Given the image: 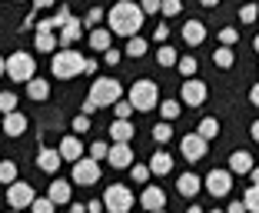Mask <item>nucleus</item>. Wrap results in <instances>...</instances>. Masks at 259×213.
<instances>
[{
  "instance_id": "3c124183",
  "label": "nucleus",
  "mask_w": 259,
  "mask_h": 213,
  "mask_svg": "<svg viewBox=\"0 0 259 213\" xmlns=\"http://www.w3.org/2000/svg\"><path fill=\"white\" fill-rule=\"evenodd\" d=\"M249 103H252V106H259V84L249 90Z\"/></svg>"
},
{
  "instance_id": "4c0bfd02",
  "label": "nucleus",
  "mask_w": 259,
  "mask_h": 213,
  "mask_svg": "<svg viewBox=\"0 0 259 213\" xmlns=\"http://www.w3.org/2000/svg\"><path fill=\"white\" fill-rule=\"evenodd\" d=\"M236 40H239V30H236V27H223V30H220V44L223 47H233Z\"/></svg>"
},
{
  "instance_id": "6e6552de",
  "label": "nucleus",
  "mask_w": 259,
  "mask_h": 213,
  "mask_svg": "<svg viewBox=\"0 0 259 213\" xmlns=\"http://www.w3.org/2000/svg\"><path fill=\"white\" fill-rule=\"evenodd\" d=\"M97 180H100V160L80 157L73 163V183H76V187H93Z\"/></svg>"
},
{
  "instance_id": "ddd939ff",
  "label": "nucleus",
  "mask_w": 259,
  "mask_h": 213,
  "mask_svg": "<svg viewBox=\"0 0 259 213\" xmlns=\"http://www.w3.org/2000/svg\"><path fill=\"white\" fill-rule=\"evenodd\" d=\"M80 37H83V20L70 17V20L60 27V47H76V44H80Z\"/></svg>"
},
{
  "instance_id": "4be33fe9",
  "label": "nucleus",
  "mask_w": 259,
  "mask_h": 213,
  "mask_svg": "<svg viewBox=\"0 0 259 213\" xmlns=\"http://www.w3.org/2000/svg\"><path fill=\"white\" fill-rule=\"evenodd\" d=\"M199 183H203V180H199L196 173H183L180 180H176V190H180V197H196Z\"/></svg>"
},
{
  "instance_id": "13d9d810",
  "label": "nucleus",
  "mask_w": 259,
  "mask_h": 213,
  "mask_svg": "<svg viewBox=\"0 0 259 213\" xmlns=\"http://www.w3.org/2000/svg\"><path fill=\"white\" fill-rule=\"evenodd\" d=\"M249 176H252V183H259V167H252V170H249Z\"/></svg>"
},
{
  "instance_id": "ea45409f",
  "label": "nucleus",
  "mask_w": 259,
  "mask_h": 213,
  "mask_svg": "<svg viewBox=\"0 0 259 213\" xmlns=\"http://www.w3.org/2000/svg\"><path fill=\"white\" fill-rule=\"evenodd\" d=\"M113 106H116V120H130V114H133V103H130V100L120 97Z\"/></svg>"
},
{
  "instance_id": "680f3d73",
  "label": "nucleus",
  "mask_w": 259,
  "mask_h": 213,
  "mask_svg": "<svg viewBox=\"0 0 259 213\" xmlns=\"http://www.w3.org/2000/svg\"><path fill=\"white\" fill-rule=\"evenodd\" d=\"M252 47H256V53H259V33H256V40H252Z\"/></svg>"
},
{
  "instance_id": "423d86ee",
  "label": "nucleus",
  "mask_w": 259,
  "mask_h": 213,
  "mask_svg": "<svg viewBox=\"0 0 259 213\" xmlns=\"http://www.w3.org/2000/svg\"><path fill=\"white\" fill-rule=\"evenodd\" d=\"M133 190H130L126 183H110L107 190H103V206H107L110 213H130L133 210Z\"/></svg>"
},
{
  "instance_id": "37998d69",
  "label": "nucleus",
  "mask_w": 259,
  "mask_h": 213,
  "mask_svg": "<svg viewBox=\"0 0 259 213\" xmlns=\"http://www.w3.org/2000/svg\"><path fill=\"white\" fill-rule=\"evenodd\" d=\"M256 14H259L256 4H246V7L239 10V20H243V23H252V20H256Z\"/></svg>"
},
{
  "instance_id": "aec40b11",
  "label": "nucleus",
  "mask_w": 259,
  "mask_h": 213,
  "mask_svg": "<svg viewBox=\"0 0 259 213\" xmlns=\"http://www.w3.org/2000/svg\"><path fill=\"white\" fill-rule=\"evenodd\" d=\"M169 170H173V157H169L166 150H156L150 157V173H156V176H166Z\"/></svg>"
},
{
  "instance_id": "4d7b16f0",
  "label": "nucleus",
  "mask_w": 259,
  "mask_h": 213,
  "mask_svg": "<svg viewBox=\"0 0 259 213\" xmlns=\"http://www.w3.org/2000/svg\"><path fill=\"white\" fill-rule=\"evenodd\" d=\"M0 77H7V60L0 57Z\"/></svg>"
},
{
  "instance_id": "20e7f679",
  "label": "nucleus",
  "mask_w": 259,
  "mask_h": 213,
  "mask_svg": "<svg viewBox=\"0 0 259 213\" xmlns=\"http://www.w3.org/2000/svg\"><path fill=\"white\" fill-rule=\"evenodd\" d=\"M7 77L10 80H17V84H27V80H33L37 77V60H33V53H10L7 57Z\"/></svg>"
},
{
  "instance_id": "cd10ccee",
  "label": "nucleus",
  "mask_w": 259,
  "mask_h": 213,
  "mask_svg": "<svg viewBox=\"0 0 259 213\" xmlns=\"http://www.w3.org/2000/svg\"><path fill=\"white\" fill-rule=\"evenodd\" d=\"M213 63H216L220 70H229L233 63H236V53H233V47H223V44H220V50L213 53Z\"/></svg>"
},
{
  "instance_id": "a878e982",
  "label": "nucleus",
  "mask_w": 259,
  "mask_h": 213,
  "mask_svg": "<svg viewBox=\"0 0 259 213\" xmlns=\"http://www.w3.org/2000/svg\"><path fill=\"white\" fill-rule=\"evenodd\" d=\"M27 97L30 100H47L50 97V80H40V77L27 80Z\"/></svg>"
},
{
  "instance_id": "1a4fd4ad",
  "label": "nucleus",
  "mask_w": 259,
  "mask_h": 213,
  "mask_svg": "<svg viewBox=\"0 0 259 213\" xmlns=\"http://www.w3.org/2000/svg\"><path fill=\"white\" fill-rule=\"evenodd\" d=\"M180 97H183V106H203L206 97H209V87H206L203 80H193V77H186L183 87H180Z\"/></svg>"
},
{
  "instance_id": "864d4df0",
  "label": "nucleus",
  "mask_w": 259,
  "mask_h": 213,
  "mask_svg": "<svg viewBox=\"0 0 259 213\" xmlns=\"http://www.w3.org/2000/svg\"><path fill=\"white\" fill-rule=\"evenodd\" d=\"M103 210V203H100V200H93V203H87V213H100Z\"/></svg>"
},
{
  "instance_id": "c9c22d12",
  "label": "nucleus",
  "mask_w": 259,
  "mask_h": 213,
  "mask_svg": "<svg viewBox=\"0 0 259 213\" xmlns=\"http://www.w3.org/2000/svg\"><path fill=\"white\" fill-rule=\"evenodd\" d=\"M14 110H17V93L4 90L0 93V114H14Z\"/></svg>"
},
{
  "instance_id": "8fccbe9b",
  "label": "nucleus",
  "mask_w": 259,
  "mask_h": 213,
  "mask_svg": "<svg viewBox=\"0 0 259 213\" xmlns=\"http://www.w3.org/2000/svg\"><path fill=\"white\" fill-rule=\"evenodd\" d=\"M166 37H169L166 27H156V44H166Z\"/></svg>"
},
{
  "instance_id": "c03bdc74",
  "label": "nucleus",
  "mask_w": 259,
  "mask_h": 213,
  "mask_svg": "<svg viewBox=\"0 0 259 213\" xmlns=\"http://www.w3.org/2000/svg\"><path fill=\"white\" fill-rule=\"evenodd\" d=\"M87 130H90V117H87V114L73 117V133H87Z\"/></svg>"
},
{
  "instance_id": "c756f323",
  "label": "nucleus",
  "mask_w": 259,
  "mask_h": 213,
  "mask_svg": "<svg viewBox=\"0 0 259 213\" xmlns=\"http://www.w3.org/2000/svg\"><path fill=\"white\" fill-rule=\"evenodd\" d=\"M243 203H246V213H259V183H252L243 193Z\"/></svg>"
},
{
  "instance_id": "9d476101",
  "label": "nucleus",
  "mask_w": 259,
  "mask_h": 213,
  "mask_svg": "<svg viewBox=\"0 0 259 213\" xmlns=\"http://www.w3.org/2000/svg\"><path fill=\"white\" fill-rule=\"evenodd\" d=\"M206 150H209V140H203L199 133H186V137L180 140V153H183V160H190V163L203 160Z\"/></svg>"
},
{
  "instance_id": "412c9836",
  "label": "nucleus",
  "mask_w": 259,
  "mask_h": 213,
  "mask_svg": "<svg viewBox=\"0 0 259 213\" xmlns=\"http://www.w3.org/2000/svg\"><path fill=\"white\" fill-rule=\"evenodd\" d=\"M60 150H40V157H37V167L44 170V173H57L60 170Z\"/></svg>"
},
{
  "instance_id": "09e8293b",
  "label": "nucleus",
  "mask_w": 259,
  "mask_h": 213,
  "mask_svg": "<svg viewBox=\"0 0 259 213\" xmlns=\"http://www.w3.org/2000/svg\"><path fill=\"white\" fill-rule=\"evenodd\" d=\"M226 213H246V203L243 200H233V203L226 206Z\"/></svg>"
},
{
  "instance_id": "e2e57ef3",
  "label": "nucleus",
  "mask_w": 259,
  "mask_h": 213,
  "mask_svg": "<svg viewBox=\"0 0 259 213\" xmlns=\"http://www.w3.org/2000/svg\"><path fill=\"white\" fill-rule=\"evenodd\" d=\"M209 213H226V210H209Z\"/></svg>"
},
{
  "instance_id": "473e14b6",
  "label": "nucleus",
  "mask_w": 259,
  "mask_h": 213,
  "mask_svg": "<svg viewBox=\"0 0 259 213\" xmlns=\"http://www.w3.org/2000/svg\"><path fill=\"white\" fill-rule=\"evenodd\" d=\"M17 180V163L14 160H0V183H14Z\"/></svg>"
},
{
  "instance_id": "a19ab883",
  "label": "nucleus",
  "mask_w": 259,
  "mask_h": 213,
  "mask_svg": "<svg viewBox=\"0 0 259 213\" xmlns=\"http://www.w3.org/2000/svg\"><path fill=\"white\" fill-rule=\"evenodd\" d=\"M130 176H133L137 183H146V180H150V167H143V163H133V167H130Z\"/></svg>"
},
{
  "instance_id": "7ed1b4c3",
  "label": "nucleus",
  "mask_w": 259,
  "mask_h": 213,
  "mask_svg": "<svg viewBox=\"0 0 259 213\" xmlns=\"http://www.w3.org/2000/svg\"><path fill=\"white\" fill-rule=\"evenodd\" d=\"M130 103H133V110H140V114H146V110H156L160 106V87H156V80H137V84H130Z\"/></svg>"
},
{
  "instance_id": "9b49d317",
  "label": "nucleus",
  "mask_w": 259,
  "mask_h": 213,
  "mask_svg": "<svg viewBox=\"0 0 259 213\" xmlns=\"http://www.w3.org/2000/svg\"><path fill=\"white\" fill-rule=\"evenodd\" d=\"M203 183L213 197H226L229 187H233V173H229V170H209V176H206Z\"/></svg>"
},
{
  "instance_id": "7c9ffc66",
  "label": "nucleus",
  "mask_w": 259,
  "mask_h": 213,
  "mask_svg": "<svg viewBox=\"0 0 259 213\" xmlns=\"http://www.w3.org/2000/svg\"><path fill=\"white\" fill-rule=\"evenodd\" d=\"M123 53H130L133 60H137V57H143V53H146V40L143 37H126V50H123Z\"/></svg>"
},
{
  "instance_id": "603ef678",
  "label": "nucleus",
  "mask_w": 259,
  "mask_h": 213,
  "mask_svg": "<svg viewBox=\"0 0 259 213\" xmlns=\"http://www.w3.org/2000/svg\"><path fill=\"white\" fill-rule=\"evenodd\" d=\"M54 4H57V0H33V7H37V10H44V7H54Z\"/></svg>"
},
{
  "instance_id": "393cba45",
  "label": "nucleus",
  "mask_w": 259,
  "mask_h": 213,
  "mask_svg": "<svg viewBox=\"0 0 259 213\" xmlns=\"http://www.w3.org/2000/svg\"><path fill=\"white\" fill-rule=\"evenodd\" d=\"M33 44H37L40 53H54L57 47H60V37H57L54 30H37V40H33Z\"/></svg>"
},
{
  "instance_id": "69168bd1",
  "label": "nucleus",
  "mask_w": 259,
  "mask_h": 213,
  "mask_svg": "<svg viewBox=\"0 0 259 213\" xmlns=\"http://www.w3.org/2000/svg\"><path fill=\"white\" fill-rule=\"evenodd\" d=\"M10 213H17V210H10Z\"/></svg>"
},
{
  "instance_id": "0eeeda50",
  "label": "nucleus",
  "mask_w": 259,
  "mask_h": 213,
  "mask_svg": "<svg viewBox=\"0 0 259 213\" xmlns=\"http://www.w3.org/2000/svg\"><path fill=\"white\" fill-rule=\"evenodd\" d=\"M33 200H37V193H33L30 183H23V180L7 183V203H10V210H30Z\"/></svg>"
},
{
  "instance_id": "f3484780",
  "label": "nucleus",
  "mask_w": 259,
  "mask_h": 213,
  "mask_svg": "<svg viewBox=\"0 0 259 213\" xmlns=\"http://www.w3.org/2000/svg\"><path fill=\"white\" fill-rule=\"evenodd\" d=\"M23 130H27V117H23L20 110H14V114H4V133H7V137H20Z\"/></svg>"
},
{
  "instance_id": "a211bd4d",
  "label": "nucleus",
  "mask_w": 259,
  "mask_h": 213,
  "mask_svg": "<svg viewBox=\"0 0 259 213\" xmlns=\"http://www.w3.org/2000/svg\"><path fill=\"white\" fill-rule=\"evenodd\" d=\"M252 167H256V163H252V157L246 150H233L229 153V173H249Z\"/></svg>"
},
{
  "instance_id": "72a5a7b5",
  "label": "nucleus",
  "mask_w": 259,
  "mask_h": 213,
  "mask_svg": "<svg viewBox=\"0 0 259 213\" xmlns=\"http://www.w3.org/2000/svg\"><path fill=\"white\" fill-rule=\"evenodd\" d=\"M30 213H57V203L50 197H37L30 203Z\"/></svg>"
},
{
  "instance_id": "e433bc0d",
  "label": "nucleus",
  "mask_w": 259,
  "mask_h": 213,
  "mask_svg": "<svg viewBox=\"0 0 259 213\" xmlns=\"http://www.w3.org/2000/svg\"><path fill=\"white\" fill-rule=\"evenodd\" d=\"M176 67H180V74H183V77H193V74H196V57H180Z\"/></svg>"
},
{
  "instance_id": "338daca9",
  "label": "nucleus",
  "mask_w": 259,
  "mask_h": 213,
  "mask_svg": "<svg viewBox=\"0 0 259 213\" xmlns=\"http://www.w3.org/2000/svg\"><path fill=\"white\" fill-rule=\"evenodd\" d=\"M20 4H23V0H20Z\"/></svg>"
},
{
  "instance_id": "5fc2aeb1",
  "label": "nucleus",
  "mask_w": 259,
  "mask_h": 213,
  "mask_svg": "<svg viewBox=\"0 0 259 213\" xmlns=\"http://www.w3.org/2000/svg\"><path fill=\"white\" fill-rule=\"evenodd\" d=\"M249 137H252V140H256V144H259V120H256V123H252V127H249Z\"/></svg>"
},
{
  "instance_id": "a18cd8bd",
  "label": "nucleus",
  "mask_w": 259,
  "mask_h": 213,
  "mask_svg": "<svg viewBox=\"0 0 259 213\" xmlns=\"http://www.w3.org/2000/svg\"><path fill=\"white\" fill-rule=\"evenodd\" d=\"M160 7H163V0H140V10L143 14H160Z\"/></svg>"
},
{
  "instance_id": "49530a36",
  "label": "nucleus",
  "mask_w": 259,
  "mask_h": 213,
  "mask_svg": "<svg viewBox=\"0 0 259 213\" xmlns=\"http://www.w3.org/2000/svg\"><path fill=\"white\" fill-rule=\"evenodd\" d=\"M100 20H103V10H100V7H93L90 14H87V27H97Z\"/></svg>"
},
{
  "instance_id": "f03ea898",
  "label": "nucleus",
  "mask_w": 259,
  "mask_h": 213,
  "mask_svg": "<svg viewBox=\"0 0 259 213\" xmlns=\"http://www.w3.org/2000/svg\"><path fill=\"white\" fill-rule=\"evenodd\" d=\"M83 53H76V47H60L54 50V60H50V74L57 80H73L76 74H83Z\"/></svg>"
},
{
  "instance_id": "052dcab7",
  "label": "nucleus",
  "mask_w": 259,
  "mask_h": 213,
  "mask_svg": "<svg viewBox=\"0 0 259 213\" xmlns=\"http://www.w3.org/2000/svg\"><path fill=\"white\" fill-rule=\"evenodd\" d=\"M186 213H206V210H203V206H190V210H186Z\"/></svg>"
},
{
  "instance_id": "f704fd0d",
  "label": "nucleus",
  "mask_w": 259,
  "mask_h": 213,
  "mask_svg": "<svg viewBox=\"0 0 259 213\" xmlns=\"http://www.w3.org/2000/svg\"><path fill=\"white\" fill-rule=\"evenodd\" d=\"M169 137H173V127H169L166 120H163V123H156V127H153V140H156V144H166Z\"/></svg>"
},
{
  "instance_id": "b1692460",
  "label": "nucleus",
  "mask_w": 259,
  "mask_h": 213,
  "mask_svg": "<svg viewBox=\"0 0 259 213\" xmlns=\"http://www.w3.org/2000/svg\"><path fill=\"white\" fill-rule=\"evenodd\" d=\"M110 44H113V33H110V30H103V27H93V30H90V47L97 53L110 50Z\"/></svg>"
},
{
  "instance_id": "58836bf2",
  "label": "nucleus",
  "mask_w": 259,
  "mask_h": 213,
  "mask_svg": "<svg viewBox=\"0 0 259 213\" xmlns=\"http://www.w3.org/2000/svg\"><path fill=\"white\" fill-rule=\"evenodd\" d=\"M180 10H183V0H163L160 14H163V17H176Z\"/></svg>"
},
{
  "instance_id": "f8f14e48",
  "label": "nucleus",
  "mask_w": 259,
  "mask_h": 213,
  "mask_svg": "<svg viewBox=\"0 0 259 213\" xmlns=\"http://www.w3.org/2000/svg\"><path fill=\"white\" fill-rule=\"evenodd\" d=\"M107 160H110V167H113V170L133 167V147H130V144H113L110 153H107Z\"/></svg>"
},
{
  "instance_id": "6e6d98bb",
  "label": "nucleus",
  "mask_w": 259,
  "mask_h": 213,
  "mask_svg": "<svg viewBox=\"0 0 259 213\" xmlns=\"http://www.w3.org/2000/svg\"><path fill=\"white\" fill-rule=\"evenodd\" d=\"M70 213H87V206L83 203H73V206H70Z\"/></svg>"
},
{
  "instance_id": "39448f33",
  "label": "nucleus",
  "mask_w": 259,
  "mask_h": 213,
  "mask_svg": "<svg viewBox=\"0 0 259 213\" xmlns=\"http://www.w3.org/2000/svg\"><path fill=\"white\" fill-rule=\"evenodd\" d=\"M120 97H123L120 80H113V77H100V80H93L90 97H87V100H93L97 106H113Z\"/></svg>"
},
{
  "instance_id": "bf43d9fd",
  "label": "nucleus",
  "mask_w": 259,
  "mask_h": 213,
  "mask_svg": "<svg viewBox=\"0 0 259 213\" xmlns=\"http://www.w3.org/2000/svg\"><path fill=\"white\" fill-rule=\"evenodd\" d=\"M199 4H203V7H216V4H220V0H199Z\"/></svg>"
},
{
  "instance_id": "2eb2a0df",
  "label": "nucleus",
  "mask_w": 259,
  "mask_h": 213,
  "mask_svg": "<svg viewBox=\"0 0 259 213\" xmlns=\"http://www.w3.org/2000/svg\"><path fill=\"white\" fill-rule=\"evenodd\" d=\"M57 150H60V157L70 160V163H76V160L83 157V144H80V137H76V133H67V137L60 140V147H57Z\"/></svg>"
},
{
  "instance_id": "4468645a",
  "label": "nucleus",
  "mask_w": 259,
  "mask_h": 213,
  "mask_svg": "<svg viewBox=\"0 0 259 213\" xmlns=\"http://www.w3.org/2000/svg\"><path fill=\"white\" fill-rule=\"evenodd\" d=\"M47 197L54 200L57 206L70 203V200H73V180H54V183H50V190H47Z\"/></svg>"
},
{
  "instance_id": "de8ad7c7",
  "label": "nucleus",
  "mask_w": 259,
  "mask_h": 213,
  "mask_svg": "<svg viewBox=\"0 0 259 213\" xmlns=\"http://www.w3.org/2000/svg\"><path fill=\"white\" fill-rule=\"evenodd\" d=\"M103 60H107L110 67H116V63H120V50H113V47H110V50H103Z\"/></svg>"
},
{
  "instance_id": "bb28decb",
  "label": "nucleus",
  "mask_w": 259,
  "mask_h": 213,
  "mask_svg": "<svg viewBox=\"0 0 259 213\" xmlns=\"http://www.w3.org/2000/svg\"><path fill=\"white\" fill-rule=\"evenodd\" d=\"M196 133H199L203 140H216V137H220V120H216V117H203Z\"/></svg>"
},
{
  "instance_id": "0e129e2a",
  "label": "nucleus",
  "mask_w": 259,
  "mask_h": 213,
  "mask_svg": "<svg viewBox=\"0 0 259 213\" xmlns=\"http://www.w3.org/2000/svg\"><path fill=\"white\" fill-rule=\"evenodd\" d=\"M153 213H163V210H153Z\"/></svg>"
},
{
  "instance_id": "f257e3e1",
  "label": "nucleus",
  "mask_w": 259,
  "mask_h": 213,
  "mask_svg": "<svg viewBox=\"0 0 259 213\" xmlns=\"http://www.w3.org/2000/svg\"><path fill=\"white\" fill-rule=\"evenodd\" d=\"M143 10H140L137 0H116L107 14L110 33H120V37H137L140 27H143Z\"/></svg>"
},
{
  "instance_id": "c85d7f7f",
  "label": "nucleus",
  "mask_w": 259,
  "mask_h": 213,
  "mask_svg": "<svg viewBox=\"0 0 259 213\" xmlns=\"http://www.w3.org/2000/svg\"><path fill=\"white\" fill-rule=\"evenodd\" d=\"M156 60H160V67H176V60H180V57H176V50L169 44H160V50H156Z\"/></svg>"
},
{
  "instance_id": "79ce46f5",
  "label": "nucleus",
  "mask_w": 259,
  "mask_h": 213,
  "mask_svg": "<svg viewBox=\"0 0 259 213\" xmlns=\"http://www.w3.org/2000/svg\"><path fill=\"white\" fill-rule=\"evenodd\" d=\"M107 153H110V147L103 144V140H93L90 144V157L93 160H107Z\"/></svg>"
},
{
  "instance_id": "6ab92c4d",
  "label": "nucleus",
  "mask_w": 259,
  "mask_h": 213,
  "mask_svg": "<svg viewBox=\"0 0 259 213\" xmlns=\"http://www.w3.org/2000/svg\"><path fill=\"white\" fill-rule=\"evenodd\" d=\"M183 40H186L190 47H199V44L206 40V27H203L199 20H186V23H183Z\"/></svg>"
},
{
  "instance_id": "2f4dec72",
  "label": "nucleus",
  "mask_w": 259,
  "mask_h": 213,
  "mask_svg": "<svg viewBox=\"0 0 259 213\" xmlns=\"http://www.w3.org/2000/svg\"><path fill=\"white\" fill-rule=\"evenodd\" d=\"M180 110H183V103H180V100H160L163 120H173V117H180Z\"/></svg>"
},
{
  "instance_id": "dca6fc26",
  "label": "nucleus",
  "mask_w": 259,
  "mask_h": 213,
  "mask_svg": "<svg viewBox=\"0 0 259 213\" xmlns=\"http://www.w3.org/2000/svg\"><path fill=\"white\" fill-rule=\"evenodd\" d=\"M140 203L146 206V210H163V206H166V193L160 190V187H146L143 190V197H140Z\"/></svg>"
},
{
  "instance_id": "5701e85b",
  "label": "nucleus",
  "mask_w": 259,
  "mask_h": 213,
  "mask_svg": "<svg viewBox=\"0 0 259 213\" xmlns=\"http://www.w3.org/2000/svg\"><path fill=\"white\" fill-rule=\"evenodd\" d=\"M133 133H137V130H133V123H130V120H113V127H110V137H113L116 144H130Z\"/></svg>"
}]
</instances>
